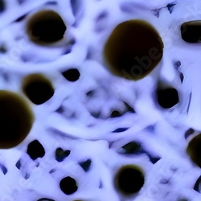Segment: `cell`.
Masks as SVG:
<instances>
[{"label": "cell", "mask_w": 201, "mask_h": 201, "mask_svg": "<svg viewBox=\"0 0 201 201\" xmlns=\"http://www.w3.org/2000/svg\"><path fill=\"white\" fill-rule=\"evenodd\" d=\"M74 201H82V200H74Z\"/></svg>", "instance_id": "cell-14"}, {"label": "cell", "mask_w": 201, "mask_h": 201, "mask_svg": "<svg viewBox=\"0 0 201 201\" xmlns=\"http://www.w3.org/2000/svg\"><path fill=\"white\" fill-rule=\"evenodd\" d=\"M200 134L199 135L195 136L192 140L190 141V143L188 144V149H187V152H188V155L190 156V158H192L193 162L197 165V166H200L201 162V151H200Z\"/></svg>", "instance_id": "cell-8"}, {"label": "cell", "mask_w": 201, "mask_h": 201, "mask_svg": "<svg viewBox=\"0 0 201 201\" xmlns=\"http://www.w3.org/2000/svg\"><path fill=\"white\" fill-rule=\"evenodd\" d=\"M62 75L68 80L72 81V82L76 81V80H77L80 78V73L76 69H71L64 72V73H62Z\"/></svg>", "instance_id": "cell-11"}, {"label": "cell", "mask_w": 201, "mask_h": 201, "mask_svg": "<svg viewBox=\"0 0 201 201\" xmlns=\"http://www.w3.org/2000/svg\"><path fill=\"white\" fill-rule=\"evenodd\" d=\"M22 90L35 105H41L47 102L53 97L55 93L52 81L39 73L31 74L24 78Z\"/></svg>", "instance_id": "cell-5"}, {"label": "cell", "mask_w": 201, "mask_h": 201, "mask_svg": "<svg viewBox=\"0 0 201 201\" xmlns=\"http://www.w3.org/2000/svg\"><path fill=\"white\" fill-rule=\"evenodd\" d=\"M60 188L63 192L67 195H71L76 193L78 189L76 181L73 178L70 177V176H67L61 180Z\"/></svg>", "instance_id": "cell-10"}, {"label": "cell", "mask_w": 201, "mask_h": 201, "mask_svg": "<svg viewBox=\"0 0 201 201\" xmlns=\"http://www.w3.org/2000/svg\"><path fill=\"white\" fill-rule=\"evenodd\" d=\"M69 154H70L69 151H65L62 150L61 148H58V149L56 150V158L57 160H59L60 157H61V161H62L64 158L67 157Z\"/></svg>", "instance_id": "cell-12"}, {"label": "cell", "mask_w": 201, "mask_h": 201, "mask_svg": "<svg viewBox=\"0 0 201 201\" xmlns=\"http://www.w3.org/2000/svg\"><path fill=\"white\" fill-rule=\"evenodd\" d=\"M145 184V172L140 166L128 164L119 168L115 175L114 186L122 197L130 198L136 195Z\"/></svg>", "instance_id": "cell-4"}, {"label": "cell", "mask_w": 201, "mask_h": 201, "mask_svg": "<svg viewBox=\"0 0 201 201\" xmlns=\"http://www.w3.org/2000/svg\"><path fill=\"white\" fill-rule=\"evenodd\" d=\"M33 123L34 114L25 100L14 93H0V150L21 144Z\"/></svg>", "instance_id": "cell-2"}, {"label": "cell", "mask_w": 201, "mask_h": 201, "mask_svg": "<svg viewBox=\"0 0 201 201\" xmlns=\"http://www.w3.org/2000/svg\"><path fill=\"white\" fill-rule=\"evenodd\" d=\"M164 44L149 22L139 19L115 27L105 43L102 59L112 75L128 80L147 77L159 65Z\"/></svg>", "instance_id": "cell-1"}, {"label": "cell", "mask_w": 201, "mask_h": 201, "mask_svg": "<svg viewBox=\"0 0 201 201\" xmlns=\"http://www.w3.org/2000/svg\"><path fill=\"white\" fill-rule=\"evenodd\" d=\"M26 32L35 44L52 47L65 40L67 26L59 13L48 9L38 11L28 20Z\"/></svg>", "instance_id": "cell-3"}, {"label": "cell", "mask_w": 201, "mask_h": 201, "mask_svg": "<svg viewBox=\"0 0 201 201\" xmlns=\"http://www.w3.org/2000/svg\"><path fill=\"white\" fill-rule=\"evenodd\" d=\"M27 153L32 160H36L45 155V150L42 144L38 140H34L30 143L28 146Z\"/></svg>", "instance_id": "cell-9"}, {"label": "cell", "mask_w": 201, "mask_h": 201, "mask_svg": "<svg viewBox=\"0 0 201 201\" xmlns=\"http://www.w3.org/2000/svg\"><path fill=\"white\" fill-rule=\"evenodd\" d=\"M156 99L162 108L171 109L179 103L180 96L174 87L159 80L156 89Z\"/></svg>", "instance_id": "cell-6"}, {"label": "cell", "mask_w": 201, "mask_h": 201, "mask_svg": "<svg viewBox=\"0 0 201 201\" xmlns=\"http://www.w3.org/2000/svg\"><path fill=\"white\" fill-rule=\"evenodd\" d=\"M5 7V5H4V2H3V0H0V10H1V11L4 9Z\"/></svg>", "instance_id": "cell-13"}, {"label": "cell", "mask_w": 201, "mask_h": 201, "mask_svg": "<svg viewBox=\"0 0 201 201\" xmlns=\"http://www.w3.org/2000/svg\"><path fill=\"white\" fill-rule=\"evenodd\" d=\"M182 39L190 43H200L201 26L199 20L186 22L180 27Z\"/></svg>", "instance_id": "cell-7"}]
</instances>
